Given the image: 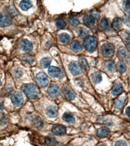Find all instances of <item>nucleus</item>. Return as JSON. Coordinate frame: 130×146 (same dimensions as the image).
Segmentation results:
<instances>
[{
  "label": "nucleus",
  "mask_w": 130,
  "mask_h": 146,
  "mask_svg": "<svg viewBox=\"0 0 130 146\" xmlns=\"http://www.w3.org/2000/svg\"><path fill=\"white\" fill-rule=\"evenodd\" d=\"M22 90L29 99H35L39 95V90L33 84H26L22 86Z\"/></svg>",
  "instance_id": "nucleus-1"
},
{
  "label": "nucleus",
  "mask_w": 130,
  "mask_h": 146,
  "mask_svg": "<svg viewBox=\"0 0 130 146\" xmlns=\"http://www.w3.org/2000/svg\"><path fill=\"white\" fill-rule=\"evenodd\" d=\"M83 46L85 49L89 53L95 51L97 47V39L94 36L88 35L85 38Z\"/></svg>",
  "instance_id": "nucleus-2"
},
{
  "label": "nucleus",
  "mask_w": 130,
  "mask_h": 146,
  "mask_svg": "<svg viewBox=\"0 0 130 146\" xmlns=\"http://www.w3.org/2000/svg\"><path fill=\"white\" fill-rule=\"evenodd\" d=\"M101 50L102 54L106 58L112 57L115 53V47L110 42H106L101 47Z\"/></svg>",
  "instance_id": "nucleus-3"
},
{
  "label": "nucleus",
  "mask_w": 130,
  "mask_h": 146,
  "mask_svg": "<svg viewBox=\"0 0 130 146\" xmlns=\"http://www.w3.org/2000/svg\"><path fill=\"white\" fill-rule=\"evenodd\" d=\"M36 82L41 88H45L49 84V79L47 75L43 72H40L36 76Z\"/></svg>",
  "instance_id": "nucleus-4"
},
{
  "label": "nucleus",
  "mask_w": 130,
  "mask_h": 146,
  "mask_svg": "<svg viewBox=\"0 0 130 146\" xmlns=\"http://www.w3.org/2000/svg\"><path fill=\"white\" fill-rule=\"evenodd\" d=\"M12 24L10 15L6 12L0 13V27H7Z\"/></svg>",
  "instance_id": "nucleus-5"
},
{
  "label": "nucleus",
  "mask_w": 130,
  "mask_h": 146,
  "mask_svg": "<svg viewBox=\"0 0 130 146\" xmlns=\"http://www.w3.org/2000/svg\"><path fill=\"white\" fill-rule=\"evenodd\" d=\"M69 69L73 76H78L82 72V68L80 64L76 61L71 62L69 65Z\"/></svg>",
  "instance_id": "nucleus-6"
},
{
  "label": "nucleus",
  "mask_w": 130,
  "mask_h": 146,
  "mask_svg": "<svg viewBox=\"0 0 130 146\" xmlns=\"http://www.w3.org/2000/svg\"><path fill=\"white\" fill-rule=\"evenodd\" d=\"M11 100L15 106L19 107L23 102V97L21 92H15L14 94H12Z\"/></svg>",
  "instance_id": "nucleus-7"
},
{
  "label": "nucleus",
  "mask_w": 130,
  "mask_h": 146,
  "mask_svg": "<svg viewBox=\"0 0 130 146\" xmlns=\"http://www.w3.org/2000/svg\"><path fill=\"white\" fill-rule=\"evenodd\" d=\"M47 92L52 97H57L60 95V88L57 84H52L47 89Z\"/></svg>",
  "instance_id": "nucleus-8"
},
{
  "label": "nucleus",
  "mask_w": 130,
  "mask_h": 146,
  "mask_svg": "<svg viewBox=\"0 0 130 146\" xmlns=\"http://www.w3.org/2000/svg\"><path fill=\"white\" fill-rule=\"evenodd\" d=\"M52 132L55 135H61L65 134L67 132V129L65 126L63 125H55L52 127Z\"/></svg>",
  "instance_id": "nucleus-9"
},
{
  "label": "nucleus",
  "mask_w": 130,
  "mask_h": 146,
  "mask_svg": "<svg viewBox=\"0 0 130 146\" xmlns=\"http://www.w3.org/2000/svg\"><path fill=\"white\" fill-rule=\"evenodd\" d=\"M117 55L122 61L124 62V60H127L129 58V53L128 50L124 47H121L118 51H117Z\"/></svg>",
  "instance_id": "nucleus-10"
},
{
  "label": "nucleus",
  "mask_w": 130,
  "mask_h": 146,
  "mask_svg": "<svg viewBox=\"0 0 130 146\" xmlns=\"http://www.w3.org/2000/svg\"><path fill=\"white\" fill-rule=\"evenodd\" d=\"M20 46L22 49L25 52H31L33 50V44L28 40L24 39L20 42Z\"/></svg>",
  "instance_id": "nucleus-11"
},
{
  "label": "nucleus",
  "mask_w": 130,
  "mask_h": 146,
  "mask_svg": "<svg viewBox=\"0 0 130 146\" xmlns=\"http://www.w3.org/2000/svg\"><path fill=\"white\" fill-rule=\"evenodd\" d=\"M110 133V129L108 127H102L97 129V135L100 138H104L107 137Z\"/></svg>",
  "instance_id": "nucleus-12"
},
{
  "label": "nucleus",
  "mask_w": 130,
  "mask_h": 146,
  "mask_svg": "<svg viewBox=\"0 0 130 146\" xmlns=\"http://www.w3.org/2000/svg\"><path fill=\"white\" fill-rule=\"evenodd\" d=\"M46 113L49 117L54 118L58 115V108L54 106H51L46 108Z\"/></svg>",
  "instance_id": "nucleus-13"
},
{
  "label": "nucleus",
  "mask_w": 130,
  "mask_h": 146,
  "mask_svg": "<svg viewBox=\"0 0 130 146\" xmlns=\"http://www.w3.org/2000/svg\"><path fill=\"white\" fill-rule=\"evenodd\" d=\"M83 21L85 25L89 28H93L95 25V19L91 15H85L83 17Z\"/></svg>",
  "instance_id": "nucleus-14"
},
{
  "label": "nucleus",
  "mask_w": 130,
  "mask_h": 146,
  "mask_svg": "<svg viewBox=\"0 0 130 146\" xmlns=\"http://www.w3.org/2000/svg\"><path fill=\"white\" fill-rule=\"evenodd\" d=\"M64 95L67 100L72 101L74 100L76 97V95L73 92V90L69 87H65L64 88Z\"/></svg>",
  "instance_id": "nucleus-15"
},
{
  "label": "nucleus",
  "mask_w": 130,
  "mask_h": 146,
  "mask_svg": "<svg viewBox=\"0 0 130 146\" xmlns=\"http://www.w3.org/2000/svg\"><path fill=\"white\" fill-rule=\"evenodd\" d=\"M100 27L103 31H108L111 28L110 22L107 18H103L100 22Z\"/></svg>",
  "instance_id": "nucleus-16"
},
{
  "label": "nucleus",
  "mask_w": 130,
  "mask_h": 146,
  "mask_svg": "<svg viewBox=\"0 0 130 146\" xmlns=\"http://www.w3.org/2000/svg\"><path fill=\"white\" fill-rule=\"evenodd\" d=\"M71 50L74 52H81L83 49V46L81 44V42L79 41H74L71 42Z\"/></svg>",
  "instance_id": "nucleus-17"
},
{
  "label": "nucleus",
  "mask_w": 130,
  "mask_h": 146,
  "mask_svg": "<svg viewBox=\"0 0 130 146\" xmlns=\"http://www.w3.org/2000/svg\"><path fill=\"white\" fill-rule=\"evenodd\" d=\"M123 89L122 85L121 83H116L111 89V93L115 96H117L122 92Z\"/></svg>",
  "instance_id": "nucleus-18"
},
{
  "label": "nucleus",
  "mask_w": 130,
  "mask_h": 146,
  "mask_svg": "<svg viewBox=\"0 0 130 146\" xmlns=\"http://www.w3.org/2000/svg\"><path fill=\"white\" fill-rule=\"evenodd\" d=\"M48 73L52 77H58L61 73V70L56 66H51L48 70Z\"/></svg>",
  "instance_id": "nucleus-19"
},
{
  "label": "nucleus",
  "mask_w": 130,
  "mask_h": 146,
  "mask_svg": "<svg viewBox=\"0 0 130 146\" xmlns=\"http://www.w3.org/2000/svg\"><path fill=\"white\" fill-rule=\"evenodd\" d=\"M91 78L92 82L95 84H98L100 83L102 80V76L100 72L96 71L94 73H92L91 75Z\"/></svg>",
  "instance_id": "nucleus-20"
},
{
  "label": "nucleus",
  "mask_w": 130,
  "mask_h": 146,
  "mask_svg": "<svg viewBox=\"0 0 130 146\" xmlns=\"http://www.w3.org/2000/svg\"><path fill=\"white\" fill-rule=\"evenodd\" d=\"M63 119L69 123H74L75 122V117L70 113H65L63 115Z\"/></svg>",
  "instance_id": "nucleus-21"
},
{
  "label": "nucleus",
  "mask_w": 130,
  "mask_h": 146,
  "mask_svg": "<svg viewBox=\"0 0 130 146\" xmlns=\"http://www.w3.org/2000/svg\"><path fill=\"white\" fill-rule=\"evenodd\" d=\"M19 6L21 9L23 11H27L33 7V5L30 1L28 0H23L20 3Z\"/></svg>",
  "instance_id": "nucleus-22"
},
{
  "label": "nucleus",
  "mask_w": 130,
  "mask_h": 146,
  "mask_svg": "<svg viewBox=\"0 0 130 146\" xmlns=\"http://www.w3.org/2000/svg\"><path fill=\"white\" fill-rule=\"evenodd\" d=\"M103 65L105 68L110 72H113L116 70V66L115 62L111 61V60H107V61H106L104 63Z\"/></svg>",
  "instance_id": "nucleus-23"
},
{
  "label": "nucleus",
  "mask_w": 130,
  "mask_h": 146,
  "mask_svg": "<svg viewBox=\"0 0 130 146\" xmlns=\"http://www.w3.org/2000/svg\"><path fill=\"white\" fill-rule=\"evenodd\" d=\"M116 68L119 72L123 73L127 71V66L124 62L120 60V61H119L116 64Z\"/></svg>",
  "instance_id": "nucleus-24"
},
{
  "label": "nucleus",
  "mask_w": 130,
  "mask_h": 146,
  "mask_svg": "<svg viewBox=\"0 0 130 146\" xmlns=\"http://www.w3.org/2000/svg\"><path fill=\"white\" fill-rule=\"evenodd\" d=\"M113 28L116 29V30H119L121 28L122 26V20L119 17H115L114 18V19L113 21Z\"/></svg>",
  "instance_id": "nucleus-25"
},
{
  "label": "nucleus",
  "mask_w": 130,
  "mask_h": 146,
  "mask_svg": "<svg viewBox=\"0 0 130 146\" xmlns=\"http://www.w3.org/2000/svg\"><path fill=\"white\" fill-rule=\"evenodd\" d=\"M70 39L71 37L70 35L67 33H62L59 35V40L63 43H67L70 40Z\"/></svg>",
  "instance_id": "nucleus-26"
},
{
  "label": "nucleus",
  "mask_w": 130,
  "mask_h": 146,
  "mask_svg": "<svg viewBox=\"0 0 130 146\" xmlns=\"http://www.w3.org/2000/svg\"><path fill=\"white\" fill-rule=\"evenodd\" d=\"M51 62H52V59L49 57H46V58H43L41 60L40 64L43 68H47V66H49L51 65Z\"/></svg>",
  "instance_id": "nucleus-27"
},
{
  "label": "nucleus",
  "mask_w": 130,
  "mask_h": 146,
  "mask_svg": "<svg viewBox=\"0 0 130 146\" xmlns=\"http://www.w3.org/2000/svg\"><path fill=\"white\" fill-rule=\"evenodd\" d=\"M77 32L78 34L81 36V37H86L88 35L89 32L87 29L84 28H79L77 29Z\"/></svg>",
  "instance_id": "nucleus-28"
},
{
  "label": "nucleus",
  "mask_w": 130,
  "mask_h": 146,
  "mask_svg": "<svg viewBox=\"0 0 130 146\" xmlns=\"http://www.w3.org/2000/svg\"><path fill=\"white\" fill-rule=\"evenodd\" d=\"M55 24L57 27L59 29H63L66 26V22L63 19H58L56 20Z\"/></svg>",
  "instance_id": "nucleus-29"
},
{
  "label": "nucleus",
  "mask_w": 130,
  "mask_h": 146,
  "mask_svg": "<svg viewBox=\"0 0 130 146\" xmlns=\"http://www.w3.org/2000/svg\"><path fill=\"white\" fill-rule=\"evenodd\" d=\"M46 143L49 146H55L58 144V142L56 140L55 138L52 137H47L45 139Z\"/></svg>",
  "instance_id": "nucleus-30"
},
{
  "label": "nucleus",
  "mask_w": 130,
  "mask_h": 146,
  "mask_svg": "<svg viewBox=\"0 0 130 146\" xmlns=\"http://www.w3.org/2000/svg\"><path fill=\"white\" fill-rule=\"evenodd\" d=\"M68 22L72 26H77L79 24V21L76 17L71 16L68 18Z\"/></svg>",
  "instance_id": "nucleus-31"
},
{
  "label": "nucleus",
  "mask_w": 130,
  "mask_h": 146,
  "mask_svg": "<svg viewBox=\"0 0 130 146\" xmlns=\"http://www.w3.org/2000/svg\"><path fill=\"white\" fill-rule=\"evenodd\" d=\"M80 66H81V68H84L85 70L88 71L89 70V66L88 65V63L87 62V60H86L85 58H82L81 59V61H80V64H79Z\"/></svg>",
  "instance_id": "nucleus-32"
},
{
  "label": "nucleus",
  "mask_w": 130,
  "mask_h": 146,
  "mask_svg": "<svg viewBox=\"0 0 130 146\" xmlns=\"http://www.w3.org/2000/svg\"><path fill=\"white\" fill-rule=\"evenodd\" d=\"M90 13L91 15V16L93 17L95 19L98 20L100 19V12L98 11H97V10L94 9V10H92L90 11Z\"/></svg>",
  "instance_id": "nucleus-33"
},
{
  "label": "nucleus",
  "mask_w": 130,
  "mask_h": 146,
  "mask_svg": "<svg viewBox=\"0 0 130 146\" xmlns=\"http://www.w3.org/2000/svg\"><path fill=\"white\" fill-rule=\"evenodd\" d=\"M115 107L117 108H121L123 106V104H124V100H116L115 102Z\"/></svg>",
  "instance_id": "nucleus-34"
},
{
  "label": "nucleus",
  "mask_w": 130,
  "mask_h": 146,
  "mask_svg": "<svg viewBox=\"0 0 130 146\" xmlns=\"http://www.w3.org/2000/svg\"><path fill=\"white\" fill-rule=\"evenodd\" d=\"M9 11L11 15H13L14 16L18 15V12H17V10L13 5H11L9 7Z\"/></svg>",
  "instance_id": "nucleus-35"
},
{
  "label": "nucleus",
  "mask_w": 130,
  "mask_h": 146,
  "mask_svg": "<svg viewBox=\"0 0 130 146\" xmlns=\"http://www.w3.org/2000/svg\"><path fill=\"white\" fill-rule=\"evenodd\" d=\"M115 146H128L125 141L123 140H119L115 143Z\"/></svg>",
  "instance_id": "nucleus-36"
},
{
  "label": "nucleus",
  "mask_w": 130,
  "mask_h": 146,
  "mask_svg": "<svg viewBox=\"0 0 130 146\" xmlns=\"http://www.w3.org/2000/svg\"><path fill=\"white\" fill-rule=\"evenodd\" d=\"M23 59L25 60L26 61L28 62L29 63H32L34 60L33 58L31 56H29V55H27V56H23Z\"/></svg>",
  "instance_id": "nucleus-37"
},
{
  "label": "nucleus",
  "mask_w": 130,
  "mask_h": 146,
  "mask_svg": "<svg viewBox=\"0 0 130 146\" xmlns=\"http://www.w3.org/2000/svg\"><path fill=\"white\" fill-rule=\"evenodd\" d=\"M124 9L126 11H128L129 13V1H125L124 4Z\"/></svg>",
  "instance_id": "nucleus-38"
},
{
  "label": "nucleus",
  "mask_w": 130,
  "mask_h": 146,
  "mask_svg": "<svg viewBox=\"0 0 130 146\" xmlns=\"http://www.w3.org/2000/svg\"><path fill=\"white\" fill-rule=\"evenodd\" d=\"M4 108V101L2 99L0 98V110H3Z\"/></svg>",
  "instance_id": "nucleus-39"
},
{
  "label": "nucleus",
  "mask_w": 130,
  "mask_h": 146,
  "mask_svg": "<svg viewBox=\"0 0 130 146\" xmlns=\"http://www.w3.org/2000/svg\"><path fill=\"white\" fill-rule=\"evenodd\" d=\"M126 114L127 115L128 117L130 116V108L128 107L126 109Z\"/></svg>",
  "instance_id": "nucleus-40"
},
{
  "label": "nucleus",
  "mask_w": 130,
  "mask_h": 146,
  "mask_svg": "<svg viewBox=\"0 0 130 146\" xmlns=\"http://www.w3.org/2000/svg\"><path fill=\"white\" fill-rule=\"evenodd\" d=\"M1 84H2V83H1V80H0V86H1Z\"/></svg>",
  "instance_id": "nucleus-41"
},
{
  "label": "nucleus",
  "mask_w": 130,
  "mask_h": 146,
  "mask_svg": "<svg viewBox=\"0 0 130 146\" xmlns=\"http://www.w3.org/2000/svg\"><path fill=\"white\" fill-rule=\"evenodd\" d=\"M98 146H104V145H98Z\"/></svg>",
  "instance_id": "nucleus-42"
}]
</instances>
